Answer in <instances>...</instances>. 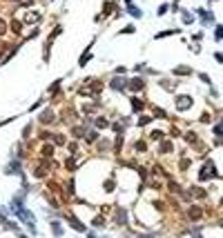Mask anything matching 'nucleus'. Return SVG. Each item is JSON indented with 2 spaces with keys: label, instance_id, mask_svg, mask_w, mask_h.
I'll use <instances>...</instances> for the list:
<instances>
[{
  "label": "nucleus",
  "instance_id": "nucleus-1",
  "mask_svg": "<svg viewBox=\"0 0 223 238\" xmlns=\"http://www.w3.org/2000/svg\"><path fill=\"white\" fill-rule=\"evenodd\" d=\"M214 172V167H212V162H205V167H203V172H201V180H210V174Z\"/></svg>",
  "mask_w": 223,
  "mask_h": 238
}]
</instances>
